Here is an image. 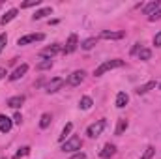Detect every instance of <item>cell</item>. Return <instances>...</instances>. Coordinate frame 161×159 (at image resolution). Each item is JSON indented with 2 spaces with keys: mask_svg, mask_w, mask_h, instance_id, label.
<instances>
[{
  "mask_svg": "<svg viewBox=\"0 0 161 159\" xmlns=\"http://www.w3.org/2000/svg\"><path fill=\"white\" fill-rule=\"evenodd\" d=\"M152 88H156V80H150V82H146V84H141L135 92L139 94V96H142V94H146V92H150Z\"/></svg>",
  "mask_w": 161,
  "mask_h": 159,
  "instance_id": "cell-16",
  "label": "cell"
},
{
  "mask_svg": "<svg viewBox=\"0 0 161 159\" xmlns=\"http://www.w3.org/2000/svg\"><path fill=\"white\" fill-rule=\"evenodd\" d=\"M154 45H156V47H161V30L154 36Z\"/></svg>",
  "mask_w": 161,
  "mask_h": 159,
  "instance_id": "cell-32",
  "label": "cell"
},
{
  "mask_svg": "<svg viewBox=\"0 0 161 159\" xmlns=\"http://www.w3.org/2000/svg\"><path fill=\"white\" fill-rule=\"evenodd\" d=\"M148 19H150V21H159V19H161V8L156 11V13H154V15H150Z\"/></svg>",
  "mask_w": 161,
  "mask_h": 159,
  "instance_id": "cell-30",
  "label": "cell"
},
{
  "mask_svg": "<svg viewBox=\"0 0 161 159\" xmlns=\"http://www.w3.org/2000/svg\"><path fill=\"white\" fill-rule=\"evenodd\" d=\"M114 154H116V146H114V144H111V142H109V144H105V148H103V150L99 152V156H101L103 159L113 157Z\"/></svg>",
  "mask_w": 161,
  "mask_h": 159,
  "instance_id": "cell-13",
  "label": "cell"
},
{
  "mask_svg": "<svg viewBox=\"0 0 161 159\" xmlns=\"http://www.w3.org/2000/svg\"><path fill=\"white\" fill-rule=\"evenodd\" d=\"M154 154H156V148H154V146H148V148L144 150V154H142V157L141 159H152L154 157Z\"/></svg>",
  "mask_w": 161,
  "mask_h": 159,
  "instance_id": "cell-26",
  "label": "cell"
},
{
  "mask_svg": "<svg viewBox=\"0 0 161 159\" xmlns=\"http://www.w3.org/2000/svg\"><path fill=\"white\" fill-rule=\"evenodd\" d=\"M69 159H86V156H84V152H75V154H71Z\"/></svg>",
  "mask_w": 161,
  "mask_h": 159,
  "instance_id": "cell-31",
  "label": "cell"
},
{
  "mask_svg": "<svg viewBox=\"0 0 161 159\" xmlns=\"http://www.w3.org/2000/svg\"><path fill=\"white\" fill-rule=\"evenodd\" d=\"M8 73H6V68H0V79H4Z\"/></svg>",
  "mask_w": 161,
  "mask_h": 159,
  "instance_id": "cell-35",
  "label": "cell"
},
{
  "mask_svg": "<svg viewBox=\"0 0 161 159\" xmlns=\"http://www.w3.org/2000/svg\"><path fill=\"white\" fill-rule=\"evenodd\" d=\"M26 71H28V64H21V66H19V68L9 75V80H19L21 77H25V73H26Z\"/></svg>",
  "mask_w": 161,
  "mask_h": 159,
  "instance_id": "cell-11",
  "label": "cell"
},
{
  "mask_svg": "<svg viewBox=\"0 0 161 159\" xmlns=\"http://www.w3.org/2000/svg\"><path fill=\"white\" fill-rule=\"evenodd\" d=\"M137 54H139V60H150V56H152V51H150V49H141Z\"/></svg>",
  "mask_w": 161,
  "mask_h": 159,
  "instance_id": "cell-24",
  "label": "cell"
},
{
  "mask_svg": "<svg viewBox=\"0 0 161 159\" xmlns=\"http://www.w3.org/2000/svg\"><path fill=\"white\" fill-rule=\"evenodd\" d=\"M80 146H82V140L77 135H71L66 142H62V152H68V154H75L80 152Z\"/></svg>",
  "mask_w": 161,
  "mask_h": 159,
  "instance_id": "cell-2",
  "label": "cell"
},
{
  "mask_svg": "<svg viewBox=\"0 0 161 159\" xmlns=\"http://www.w3.org/2000/svg\"><path fill=\"white\" fill-rule=\"evenodd\" d=\"M51 13H53V8H43V9H38V11L32 15V19H34V21H40L45 15H51Z\"/></svg>",
  "mask_w": 161,
  "mask_h": 159,
  "instance_id": "cell-18",
  "label": "cell"
},
{
  "mask_svg": "<svg viewBox=\"0 0 161 159\" xmlns=\"http://www.w3.org/2000/svg\"><path fill=\"white\" fill-rule=\"evenodd\" d=\"M6 43H8V36H6V34H0V52L4 51Z\"/></svg>",
  "mask_w": 161,
  "mask_h": 159,
  "instance_id": "cell-29",
  "label": "cell"
},
{
  "mask_svg": "<svg viewBox=\"0 0 161 159\" xmlns=\"http://www.w3.org/2000/svg\"><path fill=\"white\" fill-rule=\"evenodd\" d=\"M127 125H129V122H127L125 118L118 120V125H116V135H124V131L127 129Z\"/></svg>",
  "mask_w": 161,
  "mask_h": 159,
  "instance_id": "cell-21",
  "label": "cell"
},
{
  "mask_svg": "<svg viewBox=\"0 0 161 159\" xmlns=\"http://www.w3.org/2000/svg\"><path fill=\"white\" fill-rule=\"evenodd\" d=\"M28 154H30V148H28V146H23V148L15 154V157L13 159H21V157H25V156H28Z\"/></svg>",
  "mask_w": 161,
  "mask_h": 159,
  "instance_id": "cell-27",
  "label": "cell"
},
{
  "mask_svg": "<svg viewBox=\"0 0 161 159\" xmlns=\"http://www.w3.org/2000/svg\"><path fill=\"white\" fill-rule=\"evenodd\" d=\"M11 125H13V120L8 118L6 114H0V131L2 133H8L11 129Z\"/></svg>",
  "mask_w": 161,
  "mask_h": 159,
  "instance_id": "cell-12",
  "label": "cell"
},
{
  "mask_svg": "<svg viewBox=\"0 0 161 159\" xmlns=\"http://www.w3.org/2000/svg\"><path fill=\"white\" fill-rule=\"evenodd\" d=\"M77 47H79V38H77V34H71V36L68 38V43L64 45L62 52H64V54H71V52L77 51Z\"/></svg>",
  "mask_w": 161,
  "mask_h": 159,
  "instance_id": "cell-5",
  "label": "cell"
},
{
  "mask_svg": "<svg viewBox=\"0 0 161 159\" xmlns=\"http://www.w3.org/2000/svg\"><path fill=\"white\" fill-rule=\"evenodd\" d=\"M53 68V60H43V62H40L38 66H36V69L38 71H43V69H51Z\"/></svg>",
  "mask_w": 161,
  "mask_h": 159,
  "instance_id": "cell-23",
  "label": "cell"
},
{
  "mask_svg": "<svg viewBox=\"0 0 161 159\" xmlns=\"http://www.w3.org/2000/svg\"><path fill=\"white\" fill-rule=\"evenodd\" d=\"M159 90H161V84H159Z\"/></svg>",
  "mask_w": 161,
  "mask_h": 159,
  "instance_id": "cell-36",
  "label": "cell"
},
{
  "mask_svg": "<svg viewBox=\"0 0 161 159\" xmlns=\"http://www.w3.org/2000/svg\"><path fill=\"white\" fill-rule=\"evenodd\" d=\"M71 129H73V123H71V122H68V123H66V127L62 129V135L58 137V140H60V142H64V140H66V137L71 133Z\"/></svg>",
  "mask_w": 161,
  "mask_h": 159,
  "instance_id": "cell-22",
  "label": "cell"
},
{
  "mask_svg": "<svg viewBox=\"0 0 161 159\" xmlns=\"http://www.w3.org/2000/svg\"><path fill=\"white\" fill-rule=\"evenodd\" d=\"M51 120H53V116H51L49 112L41 114V118H40V127H41V129H47V127L51 125Z\"/></svg>",
  "mask_w": 161,
  "mask_h": 159,
  "instance_id": "cell-19",
  "label": "cell"
},
{
  "mask_svg": "<svg viewBox=\"0 0 161 159\" xmlns=\"http://www.w3.org/2000/svg\"><path fill=\"white\" fill-rule=\"evenodd\" d=\"M84 75H86V73H84L82 69H77V71H73V73L68 77V84H69V86H79L80 82L84 80Z\"/></svg>",
  "mask_w": 161,
  "mask_h": 159,
  "instance_id": "cell-6",
  "label": "cell"
},
{
  "mask_svg": "<svg viewBox=\"0 0 161 159\" xmlns=\"http://www.w3.org/2000/svg\"><path fill=\"white\" fill-rule=\"evenodd\" d=\"M23 103H25V96H13L8 99V107H11V109H19Z\"/></svg>",
  "mask_w": 161,
  "mask_h": 159,
  "instance_id": "cell-15",
  "label": "cell"
},
{
  "mask_svg": "<svg viewBox=\"0 0 161 159\" xmlns=\"http://www.w3.org/2000/svg\"><path fill=\"white\" fill-rule=\"evenodd\" d=\"M45 38L43 34H28V36H23L17 40V45H28V43H34V41H41Z\"/></svg>",
  "mask_w": 161,
  "mask_h": 159,
  "instance_id": "cell-8",
  "label": "cell"
},
{
  "mask_svg": "<svg viewBox=\"0 0 161 159\" xmlns=\"http://www.w3.org/2000/svg\"><path fill=\"white\" fill-rule=\"evenodd\" d=\"M17 13H19V9H9V11H6V13L0 17V25H8L9 21H13V19L17 17Z\"/></svg>",
  "mask_w": 161,
  "mask_h": 159,
  "instance_id": "cell-14",
  "label": "cell"
},
{
  "mask_svg": "<svg viewBox=\"0 0 161 159\" xmlns=\"http://www.w3.org/2000/svg\"><path fill=\"white\" fill-rule=\"evenodd\" d=\"M94 45H96V38H88V40H84L82 43H80V47H82L84 51H90Z\"/></svg>",
  "mask_w": 161,
  "mask_h": 159,
  "instance_id": "cell-25",
  "label": "cell"
},
{
  "mask_svg": "<svg viewBox=\"0 0 161 159\" xmlns=\"http://www.w3.org/2000/svg\"><path fill=\"white\" fill-rule=\"evenodd\" d=\"M21 122H23L21 112H15V116H13V123H19V125H21Z\"/></svg>",
  "mask_w": 161,
  "mask_h": 159,
  "instance_id": "cell-33",
  "label": "cell"
},
{
  "mask_svg": "<svg viewBox=\"0 0 161 159\" xmlns=\"http://www.w3.org/2000/svg\"><path fill=\"white\" fill-rule=\"evenodd\" d=\"M127 101H129L127 94H125V92H118V96H116V107H118V109H124V107L127 105Z\"/></svg>",
  "mask_w": 161,
  "mask_h": 159,
  "instance_id": "cell-17",
  "label": "cell"
},
{
  "mask_svg": "<svg viewBox=\"0 0 161 159\" xmlns=\"http://www.w3.org/2000/svg\"><path fill=\"white\" fill-rule=\"evenodd\" d=\"M159 8H161V2H159V0H154V2H150V4H146V6H144L142 13L150 17V15H154V13H156V11L159 9Z\"/></svg>",
  "mask_w": 161,
  "mask_h": 159,
  "instance_id": "cell-10",
  "label": "cell"
},
{
  "mask_svg": "<svg viewBox=\"0 0 161 159\" xmlns=\"http://www.w3.org/2000/svg\"><path fill=\"white\" fill-rule=\"evenodd\" d=\"M125 62L120 60V58H114V60H107V62H103L99 68H96L94 69V75L96 77H101V75H105L107 71H111V69H116V68H122Z\"/></svg>",
  "mask_w": 161,
  "mask_h": 159,
  "instance_id": "cell-1",
  "label": "cell"
},
{
  "mask_svg": "<svg viewBox=\"0 0 161 159\" xmlns=\"http://www.w3.org/2000/svg\"><path fill=\"white\" fill-rule=\"evenodd\" d=\"M64 84H66V80L62 79V77H54V79H51L49 82H47L45 92H47V94H54V92H58Z\"/></svg>",
  "mask_w": 161,
  "mask_h": 159,
  "instance_id": "cell-4",
  "label": "cell"
},
{
  "mask_svg": "<svg viewBox=\"0 0 161 159\" xmlns=\"http://www.w3.org/2000/svg\"><path fill=\"white\" fill-rule=\"evenodd\" d=\"M139 47H141V43H135V47L131 49V54H137L139 52Z\"/></svg>",
  "mask_w": 161,
  "mask_h": 159,
  "instance_id": "cell-34",
  "label": "cell"
},
{
  "mask_svg": "<svg viewBox=\"0 0 161 159\" xmlns=\"http://www.w3.org/2000/svg\"><path fill=\"white\" fill-rule=\"evenodd\" d=\"M60 51H62V47H60V45H51V47H47V49H43V51H41L40 56H41V58H45V60H51V58H53L54 54H58Z\"/></svg>",
  "mask_w": 161,
  "mask_h": 159,
  "instance_id": "cell-7",
  "label": "cell"
},
{
  "mask_svg": "<svg viewBox=\"0 0 161 159\" xmlns=\"http://www.w3.org/2000/svg\"><path fill=\"white\" fill-rule=\"evenodd\" d=\"M125 36V32H113V30H103L99 34L101 40H122Z\"/></svg>",
  "mask_w": 161,
  "mask_h": 159,
  "instance_id": "cell-9",
  "label": "cell"
},
{
  "mask_svg": "<svg viewBox=\"0 0 161 159\" xmlns=\"http://www.w3.org/2000/svg\"><path fill=\"white\" fill-rule=\"evenodd\" d=\"M105 127H107V122H105V120H99V122H96V123L88 125L86 135H88V137H92V139H96V137H99V135L103 133V129H105Z\"/></svg>",
  "mask_w": 161,
  "mask_h": 159,
  "instance_id": "cell-3",
  "label": "cell"
},
{
  "mask_svg": "<svg viewBox=\"0 0 161 159\" xmlns=\"http://www.w3.org/2000/svg\"><path fill=\"white\" fill-rule=\"evenodd\" d=\"M41 0H26V2H23L21 4V8L25 9V8H34V6H40Z\"/></svg>",
  "mask_w": 161,
  "mask_h": 159,
  "instance_id": "cell-28",
  "label": "cell"
},
{
  "mask_svg": "<svg viewBox=\"0 0 161 159\" xmlns=\"http://www.w3.org/2000/svg\"><path fill=\"white\" fill-rule=\"evenodd\" d=\"M94 105V101H92V97H88V96H84V97H80L79 101V107L80 109H84V111H88L90 107Z\"/></svg>",
  "mask_w": 161,
  "mask_h": 159,
  "instance_id": "cell-20",
  "label": "cell"
}]
</instances>
